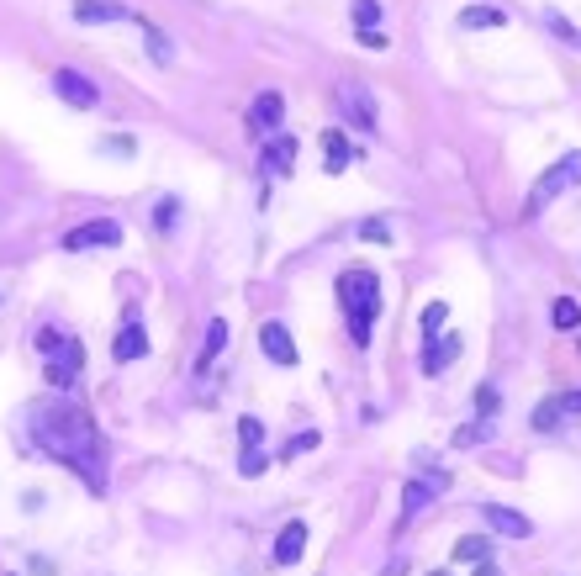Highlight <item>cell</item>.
I'll return each instance as SVG.
<instances>
[{
	"label": "cell",
	"mask_w": 581,
	"mask_h": 576,
	"mask_svg": "<svg viewBox=\"0 0 581 576\" xmlns=\"http://www.w3.org/2000/svg\"><path fill=\"white\" fill-rule=\"evenodd\" d=\"M106 148H111V154H117V159H127V154H133V138H111Z\"/></svg>",
	"instance_id": "35"
},
{
	"label": "cell",
	"mask_w": 581,
	"mask_h": 576,
	"mask_svg": "<svg viewBox=\"0 0 581 576\" xmlns=\"http://www.w3.org/2000/svg\"><path fill=\"white\" fill-rule=\"evenodd\" d=\"M349 159H354L349 138H344V133H323V170H328V175H344Z\"/></svg>",
	"instance_id": "13"
},
{
	"label": "cell",
	"mask_w": 581,
	"mask_h": 576,
	"mask_svg": "<svg viewBox=\"0 0 581 576\" xmlns=\"http://www.w3.org/2000/svg\"><path fill=\"white\" fill-rule=\"evenodd\" d=\"M476 413H481V423L497 418V386H476Z\"/></svg>",
	"instance_id": "28"
},
{
	"label": "cell",
	"mask_w": 581,
	"mask_h": 576,
	"mask_svg": "<svg viewBox=\"0 0 581 576\" xmlns=\"http://www.w3.org/2000/svg\"><path fill=\"white\" fill-rule=\"evenodd\" d=\"M560 418H566V407H560V397H550V402H539V413H534V429H539V434H550Z\"/></svg>",
	"instance_id": "23"
},
{
	"label": "cell",
	"mask_w": 581,
	"mask_h": 576,
	"mask_svg": "<svg viewBox=\"0 0 581 576\" xmlns=\"http://www.w3.org/2000/svg\"><path fill=\"white\" fill-rule=\"evenodd\" d=\"M349 16L360 22V32H376V22H381V6H376V0H354V6H349Z\"/></svg>",
	"instance_id": "24"
},
{
	"label": "cell",
	"mask_w": 581,
	"mask_h": 576,
	"mask_svg": "<svg viewBox=\"0 0 581 576\" xmlns=\"http://www.w3.org/2000/svg\"><path fill=\"white\" fill-rule=\"evenodd\" d=\"M428 497H434V487H428V481H407V487H402V524H407L418 508H428Z\"/></svg>",
	"instance_id": "20"
},
{
	"label": "cell",
	"mask_w": 581,
	"mask_h": 576,
	"mask_svg": "<svg viewBox=\"0 0 581 576\" xmlns=\"http://www.w3.org/2000/svg\"><path fill=\"white\" fill-rule=\"evenodd\" d=\"M222 344H228V318H212L206 323V344H201V365L196 370H206L217 355H222Z\"/></svg>",
	"instance_id": "18"
},
{
	"label": "cell",
	"mask_w": 581,
	"mask_h": 576,
	"mask_svg": "<svg viewBox=\"0 0 581 576\" xmlns=\"http://www.w3.org/2000/svg\"><path fill=\"white\" fill-rule=\"evenodd\" d=\"M566 185H581V154H566L560 164H550V170L539 175V185L529 191V201H523V217H539L560 191H566Z\"/></svg>",
	"instance_id": "3"
},
{
	"label": "cell",
	"mask_w": 581,
	"mask_h": 576,
	"mask_svg": "<svg viewBox=\"0 0 581 576\" xmlns=\"http://www.w3.org/2000/svg\"><path fill=\"white\" fill-rule=\"evenodd\" d=\"M80 365H85V349H80V339H64V344L48 355V370H43V376H48V386H53V392H69V386L80 381Z\"/></svg>",
	"instance_id": "4"
},
{
	"label": "cell",
	"mask_w": 581,
	"mask_h": 576,
	"mask_svg": "<svg viewBox=\"0 0 581 576\" xmlns=\"http://www.w3.org/2000/svg\"><path fill=\"white\" fill-rule=\"evenodd\" d=\"M333 101H339V111L360 122L365 133L376 127V96L365 90V80H339V85H333Z\"/></svg>",
	"instance_id": "5"
},
{
	"label": "cell",
	"mask_w": 581,
	"mask_h": 576,
	"mask_svg": "<svg viewBox=\"0 0 581 576\" xmlns=\"http://www.w3.org/2000/svg\"><path fill=\"white\" fill-rule=\"evenodd\" d=\"M339 302L349 312V339L354 344H370V323H376V312H381V281L370 270H344L339 275Z\"/></svg>",
	"instance_id": "2"
},
{
	"label": "cell",
	"mask_w": 581,
	"mask_h": 576,
	"mask_svg": "<svg viewBox=\"0 0 581 576\" xmlns=\"http://www.w3.org/2000/svg\"><path fill=\"white\" fill-rule=\"evenodd\" d=\"M175 212H180V201L170 196V201H164V207H159V217H154V222H159V228H175Z\"/></svg>",
	"instance_id": "33"
},
{
	"label": "cell",
	"mask_w": 581,
	"mask_h": 576,
	"mask_svg": "<svg viewBox=\"0 0 581 576\" xmlns=\"http://www.w3.org/2000/svg\"><path fill=\"white\" fill-rule=\"evenodd\" d=\"M486 434H492V423H471V429H460V434H455V444H460V450H471V444L486 439Z\"/></svg>",
	"instance_id": "30"
},
{
	"label": "cell",
	"mask_w": 581,
	"mask_h": 576,
	"mask_svg": "<svg viewBox=\"0 0 581 576\" xmlns=\"http://www.w3.org/2000/svg\"><path fill=\"white\" fill-rule=\"evenodd\" d=\"M259 349H265L270 365H280V370H291V365H296V344H291L286 323H265V328H259Z\"/></svg>",
	"instance_id": "10"
},
{
	"label": "cell",
	"mask_w": 581,
	"mask_h": 576,
	"mask_svg": "<svg viewBox=\"0 0 581 576\" xmlns=\"http://www.w3.org/2000/svg\"><path fill=\"white\" fill-rule=\"evenodd\" d=\"M444 323H449V307H444V302H428V307H423V333H428V339H439Z\"/></svg>",
	"instance_id": "26"
},
{
	"label": "cell",
	"mask_w": 581,
	"mask_h": 576,
	"mask_svg": "<svg viewBox=\"0 0 581 576\" xmlns=\"http://www.w3.org/2000/svg\"><path fill=\"white\" fill-rule=\"evenodd\" d=\"M476 576H502V571H497L492 561H476Z\"/></svg>",
	"instance_id": "37"
},
{
	"label": "cell",
	"mask_w": 581,
	"mask_h": 576,
	"mask_svg": "<svg viewBox=\"0 0 581 576\" xmlns=\"http://www.w3.org/2000/svg\"><path fill=\"white\" fill-rule=\"evenodd\" d=\"M550 32H555V37H566V43H576V48H581V32L566 22V16H550Z\"/></svg>",
	"instance_id": "32"
},
{
	"label": "cell",
	"mask_w": 581,
	"mask_h": 576,
	"mask_svg": "<svg viewBox=\"0 0 581 576\" xmlns=\"http://www.w3.org/2000/svg\"><path fill=\"white\" fill-rule=\"evenodd\" d=\"M560 407H566V413H581V392H566V397H560Z\"/></svg>",
	"instance_id": "36"
},
{
	"label": "cell",
	"mask_w": 581,
	"mask_h": 576,
	"mask_svg": "<svg viewBox=\"0 0 581 576\" xmlns=\"http://www.w3.org/2000/svg\"><path fill=\"white\" fill-rule=\"evenodd\" d=\"M265 466H270L265 450H243V460H238V471H243V476H265Z\"/></svg>",
	"instance_id": "29"
},
{
	"label": "cell",
	"mask_w": 581,
	"mask_h": 576,
	"mask_svg": "<svg viewBox=\"0 0 581 576\" xmlns=\"http://www.w3.org/2000/svg\"><path fill=\"white\" fill-rule=\"evenodd\" d=\"M307 450H317V434H296V439H291L280 455H286V460H296V455H307Z\"/></svg>",
	"instance_id": "31"
},
{
	"label": "cell",
	"mask_w": 581,
	"mask_h": 576,
	"mask_svg": "<svg viewBox=\"0 0 581 576\" xmlns=\"http://www.w3.org/2000/svg\"><path fill=\"white\" fill-rule=\"evenodd\" d=\"M486 555H492V540H486V534H465V540L455 545V561H486Z\"/></svg>",
	"instance_id": "21"
},
{
	"label": "cell",
	"mask_w": 581,
	"mask_h": 576,
	"mask_svg": "<svg viewBox=\"0 0 581 576\" xmlns=\"http://www.w3.org/2000/svg\"><path fill=\"white\" fill-rule=\"evenodd\" d=\"M117 244H122V222H111V217L85 222V228H74V233L64 238V249H69V254H85V249H117Z\"/></svg>",
	"instance_id": "6"
},
{
	"label": "cell",
	"mask_w": 581,
	"mask_h": 576,
	"mask_svg": "<svg viewBox=\"0 0 581 576\" xmlns=\"http://www.w3.org/2000/svg\"><path fill=\"white\" fill-rule=\"evenodd\" d=\"M502 22H508V16H502L497 6H465L460 11V27L465 32H486V27H502Z\"/></svg>",
	"instance_id": "17"
},
{
	"label": "cell",
	"mask_w": 581,
	"mask_h": 576,
	"mask_svg": "<svg viewBox=\"0 0 581 576\" xmlns=\"http://www.w3.org/2000/svg\"><path fill=\"white\" fill-rule=\"evenodd\" d=\"M64 339H59V333H53V328H43V333H37V349H43V355H53V349H59Z\"/></svg>",
	"instance_id": "34"
},
{
	"label": "cell",
	"mask_w": 581,
	"mask_h": 576,
	"mask_svg": "<svg viewBox=\"0 0 581 576\" xmlns=\"http://www.w3.org/2000/svg\"><path fill=\"white\" fill-rule=\"evenodd\" d=\"M481 518H486V529H492V534H502V540H529V534H534L529 518L513 513V508H502V503H486Z\"/></svg>",
	"instance_id": "8"
},
{
	"label": "cell",
	"mask_w": 581,
	"mask_h": 576,
	"mask_svg": "<svg viewBox=\"0 0 581 576\" xmlns=\"http://www.w3.org/2000/svg\"><path fill=\"white\" fill-rule=\"evenodd\" d=\"M360 238H365V244H391V222L386 217H365L360 222Z\"/></svg>",
	"instance_id": "25"
},
{
	"label": "cell",
	"mask_w": 581,
	"mask_h": 576,
	"mask_svg": "<svg viewBox=\"0 0 581 576\" xmlns=\"http://www.w3.org/2000/svg\"><path fill=\"white\" fill-rule=\"evenodd\" d=\"M238 439H243V450H259V444H265V423H259V418H238Z\"/></svg>",
	"instance_id": "27"
},
{
	"label": "cell",
	"mask_w": 581,
	"mask_h": 576,
	"mask_svg": "<svg viewBox=\"0 0 581 576\" xmlns=\"http://www.w3.org/2000/svg\"><path fill=\"white\" fill-rule=\"evenodd\" d=\"M32 434L43 444V455L64 460V466L85 481L90 492H106V444H101V429L85 407L74 402H37L32 407Z\"/></svg>",
	"instance_id": "1"
},
{
	"label": "cell",
	"mask_w": 581,
	"mask_h": 576,
	"mask_svg": "<svg viewBox=\"0 0 581 576\" xmlns=\"http://www.w3.org/2000/svg\"><path fill=\"white\" fill-rule=\"evenodd\" d=\"M286 122V101H280V90H265V96H254V106H249V133H275V127Z\"/></svg>",
	"instance_id": "9"
},
{
	"label": "cell",
	"mask_w": 581,
	"mask_h": 576,
	"mask_svg": "<svg viewBox=\"0 0 581 576\" xmlns=\"http://www.w3.org/2000/svg\"><path fill=\"white\" fill-rule=\"evenodd\" d=\"M291 164H296V138H275L265 148V170L270 175H291Z\"/></svg>",
	"instance_id": "16"
},
{
	"label": "cell",
	"mask_w": 581,
	"mask_h": 576,
	"mask_svg": "<svg viewBox=\"0 0 581 576\" xmlns=\"http://www.w3.org/2000/svg\"><path fill=\"white\" fill-rule=\"evenodd\" d=\"M53 90H59V101H69L74 111H96L101 106V90L90 85L80 69H53Z\"/></svg>",
	"instance_id": "7"
},
{
	"label": "cell",
	"mask_w": 581,
	"mask_h": 576,
	"mask_svg": "<svg viewBox=\"0 0 581 576\" xmlns=\"http://www.w3.org/2000/svg\"><path fill=\"white\" fill-rule=\"evenodd\" d=\"M550 323H555L560 333H576V328H581V307L571 302V296H555V307H550Z\"/></svg>",
	"instance_id": "19"
},
{
	"label": "cell",
	"mask_w": 581,
	"mask_h": 576,
	"mask_svg": "<svg viewBox=\"0 0 581 576\" xmlns=\"http://www.w3.org/2000/svg\"><path fill=\"white\" fill-rule=\"evenodd\" d=\"M138 27H143V37H148V48H154V64H159V69H170L175 53H170V43H164V32H159L154 22H143V16H138Z\"/></svg>",
	"instance_id": "22"
},
{
	"label": "cell",
	"mask_w": 581,
	"mask_h": 576,
	"mask_svg": "<svg viewBox=\"0 0 581 576\" xmlns=\"http://www.w3.org/2000/svg\"><path fill=\"white\" fill-rule=\"evenodd\" d=\"M434 576H444V571H434Z\"/></svg>",
	"instance_id": "38"
},
{
	"label": "cell",
	"mask_w": 581,
	"mask_h": 576,
	"mask_svg": "<svg viewBox=\"0 0 581 576\" xmlns=\"http://www.w3.org/2000/svg\"><path fill=\"white\" fill-rule=\"evenodd\" d=\"M307 534H312V529L302 524V518H291V524L280 529V540H275V566H296V561H302Z\"/></svg>",
	"instance_id": "11"
},
{
	"label": "cell",
	"mask_w": 581,
	"mask_h": 576,
	"mask_svg": "<svg viewBox=\"0 0 581 576\" xmlns=\"http://www.w3.org/2000/svg\"><path fill=\"white\" fill-rule=\"evenodd\" d=\"M111 355H117V360L148 355V333H143V323H138V312H127V323H122V333H117V344H111Z\"/></svg>",
	"instance_id": "12"
},
{
	"label": "cell",
	"mask_w": 581,
	"mask_h": 576,
	"mask_svg": "<svg viewBox=\"0 0 581 576\" xmlns=\"http://www.w3.org/2000/svg\"><path fill=\"white\" fill-rule=\"evenodd\" d=\"M460 355V339L449 333V339L439 344V339H428V349H423V376H439V370H449V360Z\"/></svg>",
	"instance_id": "14"
},
{
	"label": "cell",
	"mask_w": 581,
	"mask_h": 576,
	"mask_svg": "<svg viewBox=\"0 0 581 576\" xmlns=\"http://www.w3.org/2000/svg\"><path fill=\"white\" fill-rule=\"evenodd\" d=\"M122 6L117 0H74V22H122Z\"/></svg>",
	"instance_id": "15"
}]
</instances>
